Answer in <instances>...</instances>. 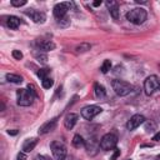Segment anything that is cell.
<instances>
[{"instance_id":"1","label":"cell","mask_w":160,"mask_h":160,"mask_svg":"<svg viewBox=\"0 0 160 160\" xmlns=\"http://www.w3.org/2000/svg\"><path fill=\"white\" fill-rule=\"evenodd\" d=\"M146 18H148L146 10L142 8H134L130 11H128V14H126V19L131 24H135V25L142 24L146 20Z\"/></svg>"},{"instance_id":"2","label":"cell","mask_w":160,"mask_h":160,"mask_svg":"<svg viewBox=\"0 0 160 160\" xmlns=\"http://www.w3.org/2000/svg\"><path fill=\"white\" fill-rule=\"evenodd\" d=\"M112 89H114V91L119 95V96H126V95H129L131 91H132V89H134V86L131 85V84H129V82H126V81H124V80H120V79H115V80H112Z\"/></svg>"},{"instance_id":"3","label":"cell","mask_w":160,"mask_h":160,"mask_svg":"<svg viewBox=\"0 0 160 160\" xmlns=\"http://www.w3.org/2000/svg\"><path fill=\"white\" fill-rule=\"evenodd\" d=\"M144 90L146 95H152L155 91L160 90V79L156 75H150L144 81Z\"/></svg>"},{"instance_id":"4","label":"cell","mask_w":160,"mask_h":160,"mask_svg":"<svg viewBox=\"0 0 160 160\" xmlns=\"http://www.w3.org/2000/svg\"><path fill=\"white\" fill-rule=\"evenodd\" d=\"M118 144V136L112 132H108L105 134L101 139H100V142H99V146L101 148V150L104 151H109V150H112L115 149Z\"/></svg>"},{"instance_id":"5","label":"cell","mask_w":160,"mask_h":160,"mask_svg":"<svg viewBox=\"0 0 160 160\" xmlns=\"http://www.w3.org/2000/svg\"><path fill=\"white\" fill-rule=\"evenodd\" d=\"M34 94L28 90V89H19L16 91V99H18V105L20 106H29L32 104L34 100Z\"/></svg>"},{"instance_id":"6","label":"cell","mask_w":160,"mask_h":160,"mask_svg":"<svg viewBox=\"0 0 160 160\" xmlns=\"http://www.w3.org/2000/svg\"><path fill=\"white\" fill-rule=\"evenodd\" d=\"M50 149H51V152H52V155H54V158L56 160H65L66 154H68V149H66L64 142L52 141L50 144Z\"/></svg>"},{"instance_id":"7","label":"cell","mask_w":160,"mask_h":160,"mask_svg":"<svg viewBox=\"0 0 160 160\" xmlns=\"http://www.w3.org/2000/svg\"><path fill=\"white\" fill-rule=\"evenodd\" d=\"M74 4L71 1H65V2H58L55 4L54 9H52V12H54V16L58 19V20H61L66 16V12L68 10H70V8H72Z\"/></svg>"},{"instance_id":"8","label":"cell","mask_w":160,"mask_h":160,"mask_svg":"<svg viewBox=\"0 0 160 160\" xmlns=\"http://www.w3.org/2000/svg\"><path fill=\"white\" fill-rule=\"evenodd\" d=\"M101 112V108L100 106H96V105H89V106H85L82 108L81 110V116L86 120H91L94 119L96 115H99Z\"/></svg>"},{"instance_id":"9","label":"cell","mask_w":160,"mask_h":160,"mask_svg":"<svg viewBox=\"0 0 160 160\" xmlns=\"http://www.w3.org/2000/svg\"><path fill=\"white\" fill-rule=\"evenodd\" d=\"M25 14L36 24H42L46 19L45 14L41 12V11H38V10H34V9H29V10H25Z\"/></svg>"},{"instance_id":"10","label":"cell","mask_w":160,"mask_h":160,"mask_svg":"<svg viewBox=\"0 0 160 160\" xmlns=\"http://www.w3.org/2000/svg\"><path fill=\"white\" fill-rule=\"evenodd\" d=\"M142 122H145V118L141 115V114H135L130 118V120L128 121L126 124V128L128 130H135L136 128H139Z\"/></svg>"},{"instance_id":"11","label":"cell","mask_w":160,"mask_h":160,"mask_svg":"<svg viewBox=\"0 0 160 160\" xmlns=\"http://www.w3.org/2000/svg\"><path fill=\"white\" fill-rule=\"evenodd\" d=\"M56 122H58V119H51V120L44 122V124L39 128L38 132H39L40 135H44V134H48V132L52 131V130L55 129V126H56Z\"/></svg>"},{"instance_id":"12","label":"cell","mask_w":160,"mask_h":160,"mask_svg":"<svg viewBox=\"0 0 160 160\" xmlns=\"http://www.w3.org/2000/svg\"><path fill=\"white\" fill-rule=\"evenodd\" d=\"M106 6H108L109 12L112 16V19L114 20H118L119 19V4H118V1H115V0H108L106 1Z\"/></svg>"},{"instance_id":"13","label":"cell","mask_w":160,"mask_h":160,"mask_svg":"<svg viewBox=\"0 0 160 160\" xmlns=\"http://www.w3.org/2000/svg\"><path fill=\"white\" fill-rule=\"evenodd\" d=\"M78 114H74V112H70V114H68L66 116H65V119H64V126H65V129H68V130H71L74 126H75V124L78 122Z\"/></svg>"},{"instance_id":"14","label":"cell","mask_w":160,"mask_h":160,"mask_svg":"<svg viewBox=\"0 0 160 160\" xmlns=\"http://www.w3.org/2000/svg\"><path fill=\"white\" fill-rule=\"evenodd\" d=\"M36 144H38V140L35 138H31V139L25 140L24 144H22V151L24 152H30L31 150H34V148L36 146Z\"/></svg>"},{"instance_id":"15","label":"cell","mask_w":160,"mask_h":160,"mask_svg":"<svg viewBox=\"0 0 160 160\" xmlns=\"http://www.w3.org/2000/svg\"><path fill=\"white\" fill-rule=\"evenodd\" d=\"M38 46L40 50L42 51H51L55 49V44L51 41V40H42V41H39L38 42Z\"/></svg>"},{"instance_id":"16","label":"cell","mask_w":160,"mask_h":160,"mask_svg":"<svg viewBox=\"0 0 160 160\" xmlns=\"http://www.w3.org/2000/svg\"><path fill=\"white\" fill-rule=\"evenodd\" d=\"M6 25H8V28H10V29H12V30H16V29L19 28V25H20V19H19L18 16L11 15V16L8 18Z\"/></svg>"},{"instance_id":"17","label":"cell","mask_w":160,"mask_h":160,"mask_svg":"<svg viewBox=\"0 0 160 160\" xmlns=\"http://www.w3.org/2000/svg\"><path fill=\"white\" fill-rule=\"evenodd\" d=\"M94 91H95V96H96L98 99H102V98H105V95H106L105 88H104L101 84H99V82H96V84L94 85Z\"/></svg>"},{"instance_id":"18","label":"cell","mask_w":160,"mask_h":160,"mask_svg":"<svg viewBox=\"0 0 160 160\" xmlns=\"http://www.w3.org/2000/svg\"><path fill=\"white\" fill-rule=\"evenodd\" d=\"M72 145H74L75 148H82V146H85V140L82 139L81 135L76 134V135H74V138H72Z\"/></svg>"},{"instance_id":"19","label":"cell","mask_w":160,"mask_h":160,"mask_svg":"<svg viewBox=\"0 0 160 160\" xmlns=\"http://www.w3.org/2000/svg\"><path fill=\"white\" fill-rule=\"evenodd\" d=\"M6 80L9 82H14V84H20L22 81V78L20 75L16 74H6Z\"/></svg>"},{"instance_id":"20","label":"cell","mask_w":160,"mask_h":160,"mask_svg":"<svg viewBox=\"0 0 160 160\" xmlns=\"http://www.w3.org/2000/svg\"><path fill=\"white\" fill-rule=\"evenodd\" d=\"M90 48H91L90 44H88V42H81L80 45H78V46L75 48V50H76L78 54H82V52H86L88 50H90Z\"/></svg>"},{"instance_id":"21","label":"cell","mask_w":160,"mask_h":160,"mask_svg":"<svg viewBox=\"0 0 160 160\" xmlns=\"http://www.w3.org/2000/svg\"><path fill=\"white\" fill-rule=\"evenodd\" d=\"M41 85H42L44 89H50L54 85V80L50 76H48V78H45V79L41 80Z\"/></svg>"},{"instance_id":"22","label":"cell","mask_w":160,"mask_h":160,"mask_svg":"<svg viewBox=\"0 0 160 160\" xmlns=\"http://www.w3.org/2000/svg\"><path fill=\"white\" fill-rule=\"evenodd\" d=\"M110 69H111V61L110 60H104V62L101 64V68H100L101 72L102 74H106Z\"/></svg>"},{"instance_id":"23","label":"cell","mask_w":160,"mask_h":160,"mask_svg":"<svg viewBox=\"0 0 160 160\" xmlns=\"http://www.w3.org/2000/svg\"><path fill=\"white\" fill-rule=\"evenodd\" d=\"M50 69H48V68H44V69H40L39 71H38V76L42 80V79H45V78H48L49 75H50Z\"/></svg>"},{"instance_id":"24","label":"cell","mask_w":160,"mask_h":160,"mask_svg":"<svg viewBox=\"0 0 160 160\" xmlns=\"http://www.w3.org/2000/svg\"><path fill=\"white\" fill-rule=\"evenodd\" d=\"M58 24H59L61 28H66V26H69V25H70V20H69V18H68V16H65L64 19L58 20Z\"/></svg>"},{"instance_id":"25","label":"cell","mask_w":160,"mask_h":160,"mask_svg":"<svg viewBox=\"0 0 160 160\" xmlns=\"http://www.w3.org/2000/svg\"><path fill=\"white\" fill-rule=\"evenodd\" d=\"M26 4V0H11V5L15 8H20Z\"/></svg>"},{"instance_id":"26","label":"cell","mask_w":160,"mask_h":160,"mask_svg":"<svg viewBox=\"0 0 160 160\" xmlns=\"http://www.w3.org/2000/svg\"><path fill=\"white\" fill-rule=\"evenodd\" d=\"M12 58L16 60H20L22 59V52L20 50H12Z\"/></svg>"},{"instance_id":"27","label":"cell","mask_w":160,"mask_h":160,"mask_svg":"<svg viewBox=\"0 0 160 160\" xmlns=\"http://www.w3.org/2000/svg\"><path fill=\"white\" fill-rule=\"evenodd\" d=\"M119 156H120V150L115 148V149H114V152H112V155H111V158H110V160H116Z\"/></svg>"},{"instance_id":"28","label":"cell","mask_w":160,"mask_h":160,"mask_svg":"<svg viewBox=\"0 0 160 160\" xmlns=\"http://www.w3.org/2000/svg\"><path fill=\"white\" fill-rule=\"evenodd\" d=\"M36 59H39V61H41V62H46L48 56L45 54H36Z\"/></svg>"},{"instance_id":"29","label":"cell","mask_w":160,"mask_h":160,"mask_svg":"<svg viewBox=\"0 0 160 160\" xmlns=\"http://www.w3.org/2000/svg\"><path fill=\"white\" fill-rule=\"evenodd\" d=\"M16 160H26V154H25L24 151L19 152L18 156H16Z\"/></svg>"},{"instance_id":"30","label":"cell","mask_w":160,"mask_h":160,"mask_svg":"<svg viewBox=\"0 0 160 160\" xmlns=\"http://www.w3.org/2000/svg\"><path fill=\"white\" fill-rule=\"evenodd\" d=\"M35 160H52V159H50L49 156H44V155H36Z\"/></svg>"},{"instance_id":"31","label":"cell","mask_w":160,"mask_h":160,"mask_svg":"<svg viewBox=\"0 0 160 160\" xmlns=\"http://www.w3.org/2000/svg\"><path fill=\"white\" fill-rule=\"evenodd\" d=\"M152 140H155V141H158V140H160V131H159L158 134H155V135L152 136Z\"/></svg>"},{"instance_id":"32","label":"cell","mask_w":160,"mask_h":160,"mask_svg":"<svg viewBox=\"0 0 160 160\" xmlns=\"http://www.w3.org/2000/svg\"><path fill=\"white\" fill-rule=\"evenodd\" d=\"M8 134L9 135H16L18 134V130H8Z\"/></svg>"},{"instance_id":"33","label":"cell","mask_w":160,"mask_h":160,"mask_svg":"<svg viewBox=\"0 0 160 160\" xmlns=\"http://www.w3.org/2000/svg\"><path fill=\"white\" fill-rule=\"evenodd\" d=\"M92 5H94V6H100V5H101V0H96V1H94Z\"/></svg>"},{"instance_id":"34","label":"cell","mask_w":160,"mask_h":160,"mask_svg":"<svg viewBox=\"0 0 160 160\" xmlns=\"http://www.w3.org/2000/svg\"><path fill=\"white\" fill-rule=\"evenodd\" d=\"M159 159H160V155H159Z\"/></svg>"},{"instance_id":"35","label":"cell","mask_w":160,"mask_h":160,"mask_svg":"<svg viewBox=\"0 0 160 160\" xmlns=\"http://www.w3.org/2000/svg\"><path fill=\"white\" fill-rule=\"evenodd\" d=\"M128 160H130V159H128Z\"/></svg>"}]
</instances>
